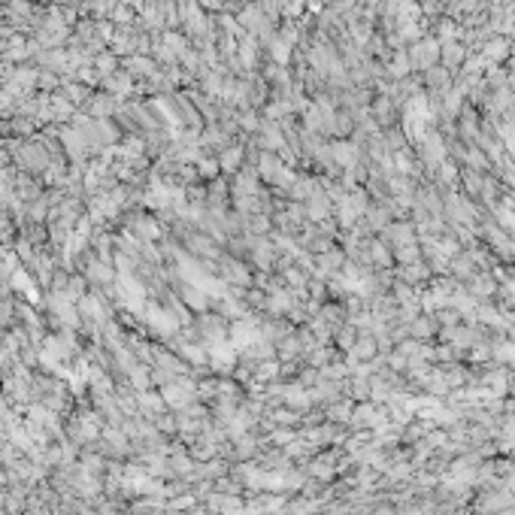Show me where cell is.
Returning <instances> with one entry per match:
<instances>
[{"label":"cell","instance_id":"cell-1","mask_svg":"<svg viewBox=\"0 0 515 515\" xmlns=\"http://www.w3.org/2000/svg\"><path fill=\"white\" fill-rule=\"evenodd\" d=\"M406 55H410V67L412 73H425L428 67H434L439 64V40L425 34L421 40H415V43L406 46Z\"/></svg>","mask_w":515,"mask_h":515},{"label":"cell","instance_id":"cell-2","mask_svg":"<svg viewBox=\"0 0 515 515\" xmlns=\"http://www.w3.org/2000/svg\"><path fill=\"white\" fill-rule=\"evenodd\" d=\"M379 239L385 246H391V252L394 248H400V246H410V243H419V228L410 221V219H403V221H391L385 230H379Z\"/></svg>","mask_w":515,"mask_h":515},{"label":"cell","instance_id":"cell-3","mask_svg":"<svg viewBox=\"0 0 515 515\" xmlns=\"http://www.w3.org/2000/svg\"><path fill=\"white\" fill-rule=\"evenodd\" d=\"M470 58V49L461 43V40H448V43H439V64L448 67L452 73H461L464 61Z\"/></svg>","mask_w":515,"mask_h":515},{"label":"cell","instance_id":"cell-4","mask_svg":"<svg viewBox=\"0 0 515 515\" xmlns=\"http://www.w3.org/2000/svg\"><path fill=\"white\" fill-rule=\"evenodd\" d=\"M479 55L485 58V64H506L512 58V40L509 37H491L485 46L479 49Z\"/></svg>","mask_w":515,"mask_h":515},{"label":"cell","instance_id":"cell-5","mask_svg":"<svg viewBox=\"0 0 515 515\" xmlns=\"http://www.w3.org/2000/svg\"><path fill=\"white\" fill-rule=\"evenodd\" d=\"M367 252H370V264H373V270H394V267H397V264H394V252H391V246H385L379 237L367 239Z\"/></svg>","mask_w":515,"mask_h":515},{"label":"cell","instance_id":"cell-6","mask_svg":"<svg viewBox=\"0 0 515 515\" xmlns=\"http://www.w3.org/2000/svg\"><path fill=\"white\" fill-rule=\"evenodd\" d=\"M439 334V321H437V315L434 312H421L419 319L410 325V337L412 339H419V343H428V339H437Z\"/></svg>","mask_w":515,"mask_h":515},{"label":"cell","instance_id":"cell-7","mask_svg":"<svg viewBox=\"0 0 515 515\" xmlns=\"http://www.w3.org/2000/svg\"><path fill=\"white\" fill-rule=\"evenodd\" d=\"M221 173H239L246 167V146H224L219 152Z\"/></svg>","mask_w":515,"mask_h":515},{"label":"cell","instance_id":"cell-8","mask_svg":"<svg viewBox=\"0 0 515 515\" xmlns=\"http://www.w3.org/2000/svg\"><path fill=\"white\" fill-rule=\"evenodd\" d=\"M461 34H464L461 22L448 19V15H443V19H437V22H434V28H430V37H437L439 43H448V40H461Z\"/></svg>","mask_w":515,"mask_h":515},{"label":"cell","instance_id":"cell-9","mask_svg":"<svg viewBox=\"0 0 515 515\" xmlns=\"http://www.w3.org/2000/svg\"><path fill=\"white\" fill-rule=\"evenodd\" d=\"M382 143H385V152H388V155H394V152H400V149L412 146V143H410V137H406V130H403V128H391V130H382Z\"/></svg>","mask_w":515,"mask_h":515},{"label":"cell","instance_id":"cell-10","mask_svg":"<svg viewBox=\"0 0 515 515\" xmlns=\"http://www.w3.org/2000/svg\"><path fill=\"white\" fill-rule=\"evenodd\" d=\"M237 128L243 130V134H258V130H261V115L248 106V110L237 112Z\"/></svg>","mask_w":515,"mask_h":515},{"label":"cell","instance_id":"cell-11","mask_svg":"<svg viewBox=\"0 0 515 515\" xmlns=\"http://www.w3.org/2000/svg\"><path fill=\"white\" fill-rule=\"evenodd\" d=\"M128 73H140V76H155V61L152 58H146V55H134V58H128Z\"/></svg>","mask_w":515,"mask_h":515},{"label":"cell","instance_id":"cell-12","mask_svg":"<svg viewBox=\"0 0 515 515\" xmlns=\"http://www.w3.org/2000/svg\"><path fill=\"white\" fill-rule=\"evenodd\" d=\"M219 173H221L219 158H201L197 161V179H215Z\"/></svg>","mask_w":515,"mask_h":515},{"label":"cell","instance_id":"cell-13","mask_svg":"<svg viewBox=\"0 0 515 515\" xmlns=\"http://www.w3.org/2000/svg\"><path fill=\"white\" fill-rule=\"evenodd\" d=\"M115 64H119V55H97V70H101V76H110V73H115Z\"/></svg>","mask_w":515,"mask_h":515},{"label":"cell","instance_id":"cell-14","mask_svg":"<svg viewBox=\"0 0 515 515\" xmlns=\"http://www.w3.org/2000/svg\"><path fill=\"white\" fill-rule=\"evenodd\" d=\"M112 22H119V24H130L134 22V6H128V3H121L119 10L112 12Z\"/></svg>","mask_w":515,"mask_h":515}]
</instances>
